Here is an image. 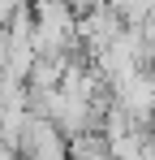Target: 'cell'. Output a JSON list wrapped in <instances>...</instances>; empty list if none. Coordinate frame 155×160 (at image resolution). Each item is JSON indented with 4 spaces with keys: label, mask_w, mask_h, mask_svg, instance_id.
<instances>
[{
    "label": "cell",
    "mask_w": 155,
    "mask_h": 160,
    "mask_svg": "<svg viewBox=\"0 0 155 160\" xmlns=\"http://www.w3.org/2000/svg\"><path fill=\"white\" fill-rule=\"evenodd\" d=\"M116 104L125 108L134 121H151L155 117V74L129 69L125 78H116Z\"/></svg>",
    "instance_id": "obj_1"
}]
</instances>
